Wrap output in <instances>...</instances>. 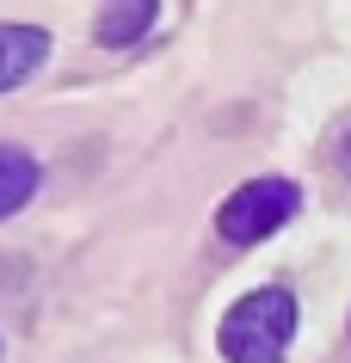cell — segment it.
I'll list each match as a JSON object with an SVG mask.
<instances>
[{"mask_svg":"<svg viewBox=\"0 0 351 363\" xmlns=\"http://www.w3.org/2000/svg\"><path fill=\"white\" fill-rule=\"evenodd\" d=\"M290 339H296V296L284 284L240 296L216 326V345H222L228 363H277L290 351Z\"/></svg>","mask_w":351,"mask_h":363,"instance_id":"6da1fadb","label":"cell"},{"mask_svg":"<svg viewBox=\"0 0 351 363\" xmlns=\"http://www.w3.org/2000/svg\"><path fill=\"white\" fill-rule=\"evenodd\" d=\"M296 203H302V191H296L290 179H247V185L216 210V234H222L228 247H253V240H265V234H277L290 222Z\"/></svg>","mask_w":351,"mask_h":363,"instance_id":"7a4b0ae2","label":"cell"},{"mask_svg":"<svg viewBox=\"0 0 351 363\" xmlns=\"http://www.w3.org/2000/svg\"><path fill=\"white\" fill-rule=\"evenodd\" d=\"M50 62V31L43 25H0V93H13Z\"/></svg>","mask_w":351,"mask_h":363,"instance_id":"3957f363","label":"cell"},{"mask_svg":"<svg viewBox=\"0 0 351 363\" xmlns=\"http://www.w3.org/2000/svg\"><path fill=\"white\" fill-rule=\"evenodd\" d=\"M38 179H43L38 154L19 148V142H0V222H6V216H19L25 203L38 197Z\"/></svg>","mask_w":351,"mask_h":363,"instance_id":"277c9868","label":"cell"},{"mask_svg":"<svg viewBox=\"0 0 351 363\" xmlns=\"http://www.w3.org/2000/svg\"><path fill=\"white\" fill-rule=\"evenodd\" d=\"M160 0H105V13H99V43L105 50H130V43L148 38V25H155Z\"/></svg>","mask_w":351,"mask_h":363,"instance_id":"5b68a950","label":"cell"},{"mask_svg":"<svg viewBox=\"0 0 351 363\" xmlns=\"http://www.w3.org/2000/svg\"><path fill=\"white\" fill-rule=\"evenodd\" d=\"M333 160H339V172L351 179V117L339 123V135H333Z\"/></svg>","mask_w":351,"mask_h":363,"instance_id":"8992f818","label":"cell"}]
</instances>
